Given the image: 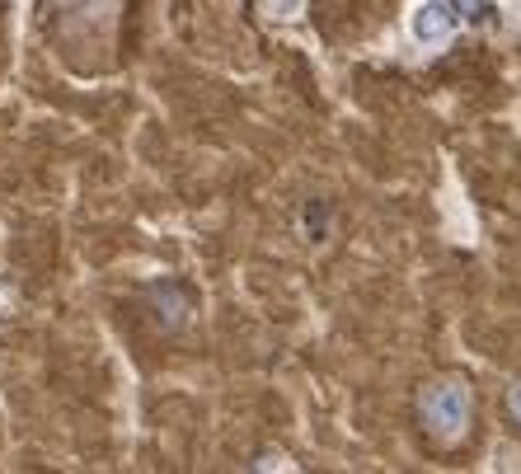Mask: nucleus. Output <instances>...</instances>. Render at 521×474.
<instances>
[{"mask_svg": "<svg viewBox=\"0 0 521 474\" xmlns=\"http://www.w3.org/2000/svg\"><path fill=\"white\" fill-rule=\"evenodd\" d=\"M423 418H428V428L437 437H460L465 432V418H470V390L460 381H442L432 385L428 395H423Z\"/></svg>", "mask_w": 521, "mask_h": 474, "instance_id": "obj_1", "label": "nucleus"}, {"mask_svg": "<svg viewBox=\"0 0 521 474\" xmlns=\"http://www.w3.org/2000/svg\"><path fill=\"white\" fill-rule=\"evenodd\" d=\"M409 33H414L418 47H442L451 33H456V15L446 0H418L409 10Z\"/></svg>", "mask_w": 521, "mask_h": 474, "instance_id": "obj_2", "label": "nucleus"}, {"mask_svg": "<svg viewBox=\"0 0 521 474\" xmlns=\"http://www.w3.org/2000/svg\"><path fill=\"white\" fill-rule=\"evenodd\" d=\"M301 5H306V0H268V10H273L277 19H296L301 15Z\"/></svg>", "mask_w": 521, "mask_h": 474, "instance_id": "obj_3", "label": "nucleus"}, {"mask_svg": "<svg viewBox=\"0 0 521 474\" xmlns=\"http://www.w3.org/2000/svg\"><path fill=\"white\" fill-rule=\"evenodd\" d=\"M498 465H503V470H521V456L512 446H498Z\"/></svg>", "mask_w": 521, "mask_h": 474, "instance_id": "obj_4", "label": "nucleus"}, {"mask_svg": "<svg viewBox=\"0 0 521 474\" xmlns=\"http://www.w3.org/2000/svg\"><path fill=\"white\" fill-rule=\"evenodd\" d=\"M451 5H460V15H479V0H451Z\"/></svg>", "mask_w": 521, "mask_h": 474, "instance_id": "obj_5", "label": "nucleus"}, {"mask_svg": "<svg viewBox=\"0 0 521 474\" xmlns=\"http://www.w3.org/2000/svg\"><path fill=\"white\" fill-rule=\"evenodd\" d=\"M512 413L521 418V385H512Z\"/></svg>", "mask_w": 521, "mask_h": 474, "instance_id": "obj_6", "label": "nucleus"}]
</instances>
